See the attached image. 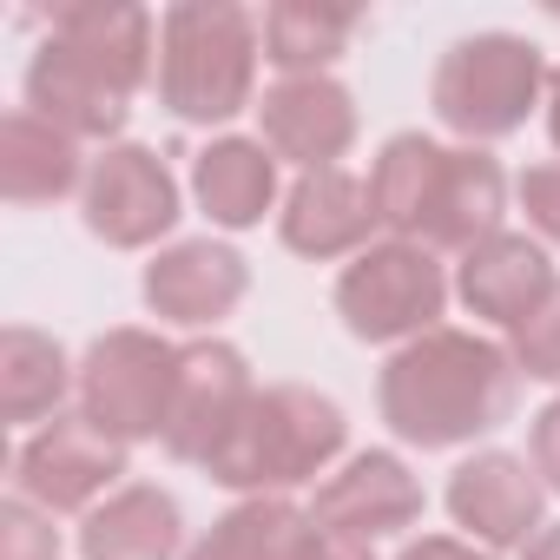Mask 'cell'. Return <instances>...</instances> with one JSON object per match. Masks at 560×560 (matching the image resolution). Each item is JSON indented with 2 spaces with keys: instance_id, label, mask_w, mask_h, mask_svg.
<instances>
[{
  "instance_id": "cell-1",
  "label": "cell",
  "mask_w": 560,
  "mask_h": 560,
  "mask_svg": "<svg viewBox=\"0 0 560 560\" xmlns=\"http://www.w3.org/2000/svg\"><path fill=\"white\" fill-rule=\"evenodd\" d=\"M514 389H521V370L508 343L442 324L389 350L376 376V409L389 435L409 448H462L475 435H494L514 416Z\"/></svg>"
},
{
  "instance_id": "cell-2",
  "label": "cell",
  "mask_w": 560,
  "mask_h": 560,
  "mask_svg": "<svg viewBox=\"0 0 560 560\" xmlns=\"http://www.w3.org/2000/svg\"><path fill=\"white\" fill-rule=\"evenodd\" d=\"M264 21L237 0H178L159 14V106L185 126H231L257 93Z\"/></svg>"
},
{
  "instance_id": "cell-3",
  "label": "cell",
  "mask_w": 560,
  "mask_h": 560,
  "mask_svg": "<svg viewBox=\"0 0 560 560\" xmlns=\"http://www.w3.org/2000/svg\"><path fill=\"white\" fill-rule=\"evenodd\" d=\"M350 448V416L304 389V383H264L250 396V409L237 416V429L218 442V455L205 462V475L218 488H231L237 501L250 494H291L317 475H330Z\"/></svg>"
},
{
  "instance_id": "cell-4",
  "label": "cell",
  "mask_w": 560,
  "mask_h": 560,
  "mask_svg": "<svg viewBox=\"0 0 560 560\" xmlns=\"http://www.w3.org/2000/svg\"><path fill=\"white\" fill-rule=\"evenodd\" d=\"M547 60L527 34H462L429 80V106L435 119L462 139V145H494L508 132L527 126L534 106H547Z\"/></svg>"
},
{
  "instance_id": "cell-5",
  "label": "cell",
  "mask_w": 560,
  "mask_h": 560,
  "mask_svg": "<svg viewBox=\"0 0 560 560\" xmlns=\"http://www.w3.org/2000/svg\"><path fill=\"white\" fill-rule=\"evenodd\" d=\"M448 270L429 244H409V237H383L370 244L363 257L343 264L337 277V317L357 343H416L429 330H442V311H448Z\"/></svg>"
},
{
  "instance_id": "cell-6",
  "label": "cell",
  "mask_w": 560,
  "mask_h": 560,
  "mask_svg": "<svg viewBox=\"0 0 560 560\" xmlns=\"http://www.w3.org/2000/svg\"><path fill=\"white\" fill-rule=\"evenodd\" d=\"M172 383H178V343H165L159 330L119 324V330L93 337L80 357V416L126 448L165 442Z\"/></svg>"
},
{
  "instance_id": "cell-7",
  "label": "cell",
  "mask_w": 560,
  "mask_h": 560,
  "mask_svg": "<svg viewBox=\"0 0 560 560\" xmlns=\"http://www.w3.org/2000/svg\"><path fill=\"white\" fill-rule=\"evenodd\" d=\"M126 442H113L106 429H93L80 409L54 416L47 429L21 435L14 448V494L47 508V514H93L106 494H119L126 481Z\"/></svg>"
},
{
  "instance_id": "cell-8",
  "label": "cell",
  "mask_w": 560,
  "mask_h": 560,
  "mask_svg": "<svg viewBox=\"0 0 560 560\" xmlns=\"http://www.w3.org/2000/svg\"><path fill=\"white\" fill-rule=\"evenodd\" d=\"M178 211H185V191H178L172 165L139 139L106 145L86 172V191H80L86 231L113 250H152L159 237H172Z\"/></svg>"
},
{
  "instance_id": "cell-9",
  "label": "cell",
  "mask_w": 560,
  "mask_h": 560,
  "mask_svg": "<svg viewBox=\"0 0 560 560\" xmlns=\"http://www.w3.org/2000/svg\"><path fill=\"white\" fill-rule=\"evenodd\" d=\"M21 93H27V113H40L47 126L73 132L80 145H100V152L119 145V132H126V119H132V100H139L113 67H100L93 54H80V47L60 40V34H47V40L34 47Z\"/></svg>"
},
{
  "instance_id": "cell-10",
  "label": "cell",
  "mask_w": 560,
  "mask_h": 560,
  "mask_svg": "<svg viewBox=\"0 0 560 560\" xmlns=\"http://www.w3.org/2000/svg\"><path fill=\"white\" fill-rule=\"evenodd\" d=\"M257 383L237 343L224 337H191L178 343V383H172V416H165V455L205 468L218 455V442L237 429V416L250 409Z\"/></svg>"
},
{
  "instance_id": "cell-11",
  "label": "cell",
  "mask_w": 560,
  "mask_h": 560,
  "mask_svg": "<svg viewBox=\"0 0 560 560\" xmlns=\"http://www.w3.org/2000/svg\"><path fill=\"white\" fill-rule=\"evenodd\" d=\"M448 521L462 527V540L488 547V553H508V547H527L547 521V481L534 475V462L508 455V448H481L468 455L455 475H448Z\"/></svg>"
},
{
  "instance_id": "cell-12",
  "label": "cell",
  "mask_w": 560,
  "mask_h": 560,
  "mask_svg": "<svg viewBox=\"0 0 560 560\" xmlns=\"http://www.w3.org/2000/svg\"><path fill=\"white\" fill-rule=\"evenodd\" d=\"M244 291H250V264H244V250H231L218 237H178L139 277L145 311L178 330H218L244 304Z\"/></svg>"
},
{
  "instance_id": "cell-13",
  "label": "cell",
  "mask_w": 560,
  "mask_h": 560,
  "mask_svg": "<svg viewBox=\"0 0 560 560\" xmlns=\"http://www.w3.org/2000/svg\"><path fill=\"white\" fill-rule=\"evenodd\" d=\"M257 139L277 152V165L298 172H330L357 145V100L337 73L311 80H277L257 100Z\"/></svg>"
},
{
  "instance_id": "cell-14",
  "label": "cell",
  "mask_w": 560,
  "mask_h": 560,
  "mask_svg": "<svg viewBox=\"0 0 560 560\" xmlns=\"http://www.w3.org/2000/svg\"><path fill=\"white\" fill-rule=\"evenodd\" d=\"M383 218H376V198H370V178L330 165V172H298V185L277 205V237L284 250L311 257V264H330V257H363L376 244Z\"/></svg>"
},
{
  "instance_id": "cell-15",
  "label": "cell",
  "mask_w": 560,
  "mask_h": 560,
  "mask_svg": "<svg viewBox=\"0 0 560 560\" xmlns=\"http://www.w3.org/2000/svg\"><path fill=\"white\" fill-rule=\"evenodd\" d=\"M317 527H337L350 540H383L422 521V481L409 475V462L396 448H363L350 455L337 475H324L317 501H311Z\"/></svg>"
},
{
  "instance_id": "cell-16",
  "label": "cell",
  "mask_w": 560,
  "mask_h": 560,
  "mask_svg": "<svg viewBox=\"0 0 560 560\" xmlns=\"http://www.w3.org/2000/svg\"><path fill=\"white\" fill-rule=\"evenodd\" d=\"M553 284H560L553 257L527 231H494L488 244L462 250V264H455V298H462V311L481 317V324H494V330L527 324L553 298Z\"/></svg>"
},
{
  "instance_id": "cell-17",
  "label": "cell",
  "mask_w": 560,
  "mask_h": 560,
  "mask_svg": "<svg viewBox=\"0 0 560 560\" xmlns=\"http://www.w3.org/2000/svg\"><path fill=\"white\" fill-rule=\"evenodd\" d=\"M501 211H508V172H501V159L488 145H448L416 244H429V250H475L494 231H508Z\"/></svg>"
},
{
  "instance_id": "cell-18",
  "label": "cell",
  "mask_w": 560,
  "mask_h": 560,
  "mask_svg": "<svg viewBox=\"0 0 560 560\" xmlns=\"http://www.w3.org/2000/svg\"><path fill=\"white\" fill-rule=\"evenodd\" d=\"M191 198L218 231H257L264 211L284 205V191H277V152L264 139H244V132L211 139L191 159Z\"/></svg>"
},
{
  "instance_id": "cell-19",
  "label": "cell",
  "mask_w": 560,
  "mask_h": 560,
  "mask_svg": "<svg viewBox=\"0 0 560 560\" xmlns=\"http://www.w3.org/2000/svg\"><path fill=\"white\" fill-rule=\"evenodd\" d=\"M86 172H93V159L80 152L73 132L47 126L27 106L0 119V198L8 205H54L67 191H86Z\"/></svg>"
},
{
  "instance_id": "cell-20",
  "label": "cell",
  "mask_w": 560,
  "mask_h": 560,
  "mask_svg": "<svg viewBox=\"0 0 560 560\" xmlns=\"http://www.w3.org/2000/svg\"><path fill=\"white\" fill-rule=\"evenodd\" d=\"M80 560H185L178 501L152 481H126L80 521Z\"/></svg>"
},
{
  "instance_id": "cell-21",
  "label": "cell",
  "mask_w": 560,
  "mask_h": 560,
  "mask_svg": "<svg viewBox=\"0 0 560 560\" xmlns=\"http://www.w3.org/2000/svg\"><path fill=\"white\" fill-rule=\"evenodd\" d=\"M67 396H80V363L60 350V337H47L34 324L0 330V416L34 435L54 416H67L60 409Z\"/></svg>"
},
{
  "instance_id": "cell-22",
  "label": "cell",
  "mask_w": 560,
  "mask_h": 560,
  "mask_svg": "<svg viewBox=\"0 0 560 560\" xmlns=\"http://www.w3.org/2000/svg\"><path fill=\"white\" fill-rule=\"evenodd\" d=\"M304 527H311V508H298L291 494H250L224 508L185 547V560H298Z\"/></svg>"
},
{
  "instance_id": "cell-23",
  "label": "cell",
  "mask_w": 560,
  "mask_h": 560,
  "mask_svg": "<svg viewBox=\"0 0 560 560\" xmlns=\"http://www.w3.org/2000/svg\"><path fill=\"white\" fill-rule=\"evenodd\" d=\"M442 159L448 145L429 139V132H396L383 139L376 165H370V198H376V218L389 237H422V218H429V198H435V178H442Z\"/></svg>"
},
{
  "instance_id": "cell-24",
  "label": "cell",
  "mask_w": 560,
  "mask_h": 560,
  "mask_svg": "<svg viewBox=\"0 0 560 560\" xmlns=\"http://www.w3.org/2000/svg\"><path fill=\"white\" fill-rule=\"evenodd\" d=\"M363 14L350 8H311V0H277L264 8V60L284 73V80H311V73H330L350 40H357Z\"/></svg>"
},
{
  "instance_id": "cell-25",
  "label": "cell",
  "mask_w": 560,
  "mask_h": 560,
  "mask_svg": "<svg viewBox=\"0 0 560 560\" xmlns=\"http://www.w3.org/2000/svg\"><path fill=\"white\" fill-rule=\"evenodd\" d=\"M508 357H514V370L527 383H560V284L527 324L508 330Z\"/></svg>"
},
{
  "instance_id": "cell-26",
  "label": "cell",
  "mask_w": 560,
  "mask_h": 560,
  "mask_svg": "<svg viewBox=\"0 0 560 560\" xmlns=\"http://www.w3.org/2000/svg\"><path fill=\"white\" fill-rule=\"evenodd\" d=\"M0 560H60V527L47 508L8 494L0 501Z\"/></svg>"
},
{
  "instance_id": "cell-27",
  "label": "cell",
  "mask_w": 560,
  "mask_h": 560,
  "mask_svg": "<svg viewBox=\"0 0 560 560\" xmlns=\"http://www.w3.org/2000/svg\"><path fill=\"white\" fill-rule=\"evenodd\" d=\"M514 191H521L527 231H534L540 244H560V159H553V165H527Z\"/></svg>"
},
{
  "instance_id": "cell-28",
  "label": "cell",
  "mask_w": 560,
  "mask_h": 560,
  "mask_svg": "<svg viewBox=\"0 0 560 560\" xmlns=\"http://www.w3.org/2000/svg\"><path fill=\"white\" fill-rule=\"evenodd\" d=\"M527 462H534V475L547 481V494H560V396L534 416V429H527Z\"/></svg>"
},
{
  "instance_id": "cell-29",
  "label": "cell",
  "mask_w": 560,
  "mask_h": 560,
  "mask_svg": "<svg viewBox=\"0 0 560 560\" xmlns=\"http://www.w3.org/2000/svg\"><path fill=\"white\" fill-rule=\"evenodd\" d=\"M298 560H376V553H370V540H350V534L311 521L304 540H298Z\"/></svg>"
},
{
  "instance_id": "cell-30",
  "label": "cell",
  "mask_w": 560,
  "mask_h": 560,
  "mask_svg": "<svg viewBox=\"0 0 560 560\" xmlns=\"http://www.w3.org/2000/svg\"><path fill=\"white\" fill-rule=\"evenodd\" d=\"M396 560H501V553H488V547H475V540H462V534H422V540H409Z\"/></svg>"
},
{
  "instance_id": "cell-31",
  "label": "cell",
  "mask_w": 560,
  "mask_h": 560,
  "mask_svg": "<svg viewBox=\"0 0 560 560\" xmlns=\"http://www.w3.org/2000/svg\"><path fill=\"white\" fill-rule=\"evenodd\" d=\"M527 560H560V521H547V527L527 540Z\"/></svg>"
},
{
  "instance_id": "cell-32",
  "label": "cell",
  "mask_w": 560,
  "mask_h": 560,
  "mask_svg": "<svg viewBox=\"0 0 560 560\" xmlns=\"http://www.w3.org/2000/svg\"><path fill=\"white\" fill-rule=\"evenodd\" d=\"M540 113H547V139H553V152H560V67L547 73V106H540Z\"/></svg>"
}]
</instances>
